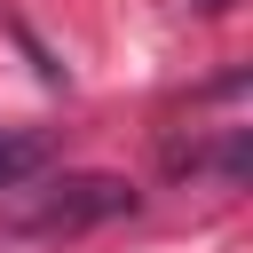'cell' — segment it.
Masks as SVG:
<instances>
[{
  "label": "cell",
  "mask_w": 253,
  "mask_h": 253,
  "mask_svg": "<svg viewBox=\"0 0 253 253\" xmlns=\"http://www.w3.org/2000/svg\"><path fill=\"white\" fill-rule=\"evenodd\" d=\"M47 150H55V142H47L40 126H0V190H16L24 174H40Z\"/></svg>",
  "instance_id": "2"
},
{
  "label": "cell",
  "mask_w": 253,
  "mask_h": 253,
  "mask_svg": "<svg viewBox=\"0 0 253 253\" xmlns=\"http://www.w3.org/2000/svg\"><path fill=\"white\" fill-rule=\"evenodd\" d=\"M142 198H134V182L126 174H63V182H47L8 229L16 237H79V229H103V221H119V213H134Z\"/></svg>",
  "instance_id": "1"
}]
</instances>
